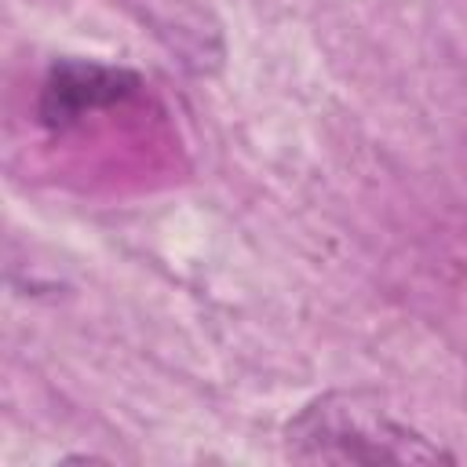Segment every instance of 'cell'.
<instances>
[{"instance_id":"cell-2","label":"cell","mask_w":467,"mask_h":467,"mask_svg":"<svg viewBox=\"0 0 467 467\" xmlns=\"http://www.w3.org/2000/svg\"><path fill=\"white\" fill-rule=\"evenodd\" d=\"M139 88H142V77L128 66L66 55V58H55L40 80L36 117L44 128L66 131L95 109H109L135 99Z\"/></svg>"},{"instance_id":"cell-1","label":"cell","mask_w":467,"mask_h":467,"mask_svg":"<svg viewBox=\"0 0 467 467\" xmlns=\"http://www.w3.org/2000/svg\"><path fill=\"white\" fill-rule=\"evenodd\" d=\"M292 463H456L441 441L401 420L372 390H325L281 427Z\"/></svg>"},{"instance_id":"cell-3","label":"cell","mask_w":467,"mask_h":467,"mask_svg":"<svg viewBox=\"0 0 467 467\" xmlns=\"http://www.w3.org/2000/svg\"><path fill=\"white\" fill-rule=\"evenodd\" d=\"M182 69L212 77L226 62V33L212 0H113Z\"/></svg>"}]
</instances>
